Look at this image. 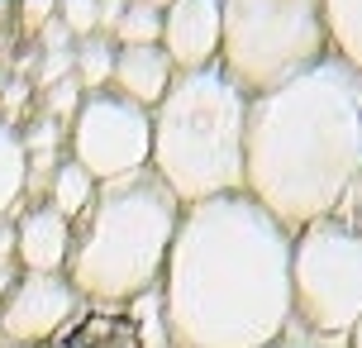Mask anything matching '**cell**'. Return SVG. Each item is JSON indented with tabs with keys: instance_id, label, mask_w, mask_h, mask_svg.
<instances>
[{
	"instance_id": "1",
	"label": "cell",
	"mask_w": 362,
	"mask_h": 348,
	"mask_svg": "<svg viewBox=\"0 0 362 348\" xmlns=\"http://www.w3.org/2000/svg\"><path fill=\"white\" fill-rule=\"evenodd\" d=\"M158 296L172 348L276 344L296 325L291 229L248 191L186 205Z\"/></svg>"
},
{
	"instance_id": "2",
	"label": "cell",
	"mask_w": 362,
	"mask_h": 348,
	"mask_svg": "<svg viewBox=\"0 0 362 348\" xmlns=\"http://www.w3.org/2000/svg\"><path fill=\"white\" fill-rule=\"evenodd\" d=\"M362 177V76L329 53L300 76L248 95L243 191L267 215L300 224L339 215Z\"/></svg>"
},
{
	"instance_id": "3",
	"label": "cell",
	"mask_w": 362,
	"mask_h": 348,
	"mask_svg": "<svg viewBox=\"0 0 362 348\" xmlns=\"http://www.w3.org/2000/svg\"><path fill=\"white\" fill-rule=\"evenodd\" d=\"M181 210L186 205L167 191L153 167L100 182L72 234L62 277L81 301H134L158 291Z\"/></svg>"
},
{
	"instance_id": "4",
	"label": "cell",
	"mask_w": 362,
	"mask_h": 348,
	"mask_svg": "<svg viewBox=\"0 0 362 348\" xmlns=\"http://www.w3.org/2000/svg\"><path fill=\"white\" fill-rule=\"evenodd\" d=\"M148 115H153L148 167L181 205L243 191L248 91H238L219 62L200 72H177L167 95Z\"/></svg>"
},
{
	"instance_id": "5",
	"label": "cell",
	"mask_w": 362,
	"mask_h": 348,
	"mask_svg": "<svg viewBox=\"0 0 362 348\" xmlns=\"http://www.w3.org/2000/svg\"><path fill=\"white\" fill-rule=\"evenodd\" d=\"M219 67L238 91L262 95L329 57L325 0H219Z\"/></svg>"
},
{
	"instance_id": "6",
	"label": "cell",
	"mask_w": 362,
	"mask_h": 348,
	"mask_svg": "<svg viewBox=\"0 0 362 348\" xmlns=\"http://www.w3.org/2000/svg\"><path fill=\"white\" fill-rule=\"evenodd\" d=\"M291 320L339 344L362 320V234L344 215L291 234Z\"/></svg>"
},
{
	"instance_id": "7",
	"label": "cell",
	"mask_w": 362,
	"mask_h": 348,
	"mask_svg": "<svg viewBox=\"0 0 362 348\" xmlns=\"http://www.w3.org/2000/svg\"><path fill=\"white\" fill-rule=\"evenodd\" d=\"M72 163H81L95 182H115L129 172H144L153 153V115L115 91L81 95V110L67 124Z\"/></svg>"
},
{
	"instance_id": "8",
	"label": "cell",
	"mask_w": 362,
	"mask_h": 348,
	"mask_svg": "<svg viewBox=\"0 0 362 348\" xmlns=\"http://www.w3.org/2000/svg\"><path fill=\"white\" fill-rule=\"evenodd\" d=\"M43 348H172L163 296L148 291L134 301H81Z\"/></svg>"
},
{
	"instance_id": "9",
	"label": "cell",
	"mask_w": 362,
	"mask_h": 348,
	"mask_svg": "<svg viewBox=\"0 0 362 348\" xmlns=\"http://www.w3.org/2000/svg\"><path fill=\"white\" fill-rule=\"evenodd\" d=\"M81 296L62 272H19L0 301V344L43 348L76 315Z\"/></svg>"
},
{
	"instance_id": "10",
	"label": "cell",
	"mask_w": 362,
	"mask_h": 348,
	"mask_svg": "<svg viewBox=\"0 0 362 348\" xmlns=\"http://www.w3.org/2000/svg\"><path fill=\"white\" fill-rule=\"evenodd\" d=\"M219 0H172L163 10V38L158 48L172 57L177 72H200L219 62Z\"/></svg>"
},
{
	"instance_id": "11",
	"label": "cell",
	"mask_w": 362,
	"mask_h": 348,
	"mask_svg": "<svg viewBox=\"0 0 362 348\" xmlns=\"http://www.w3.org/2000/svg\"><path fill=\"white\" fill-rule=\"evenodd\" d=\"M72 253V220H62L53 205L24 210L15 224V257L24 272H62Z\"/></svg>"
},
{
	"instance_id": "12",
	"label": "cell",
	"mask_w": 362,
	"mask_h": 348,
	"mask_svg": "<svg viewBox=\"0 0 362 348\" xmlns=\"http://www.w3.org/2000/svg\"><path fill=\"white\" fill-rule=\"evenodd\" d=\"M172 76H177V67H172V57H167L158 43H144V48H119V53H115L110 91L124 95V100H134V105H144V110H153V105L167 95Z\"/></svg>"
},
{
	"instance_id": "13",
	"label": "cell",
	"mask_w": 362,
	"mask_h": 348,
	"mask_svg": "<svg viewBox=\"0 0 362 348\" xmlns=\"http://www.w3.org/2000/svg\"><path fill=\"white\" fill-rule=\"evenodd\" d=\"M329 53L362 76V0H325Z\"/></svg>"
},
{
	"instance_id": "14",
	"label": "cell",
	"mask_w": 362,
	"mask_h": 348,
	"mask_svg": "<svg viewBox=\"0 0 362 348\" xmlns=\"http://www.w3.org/2000/svg\"><path fill=\"white\" fill-rule=\"evenodd\" d=\"M95 186H100V182H95L81 163L62 158V163L53 167V182H48V205H53L62 220H81L86 205L95 201Z\"/></svg>"
},
{
	"instance_id": "15",
	"label": "cell",
	"mask_w": 362,
	"mask_h": 348,
	"mask_svg": "<svg viewBox=\"0 0 362 348\" xmlns=\"http://www.w3.org/2000/svg\"><path fill=\"white\" fill-rule=\"evenodd\" d=\"M29 191V153L19 144V129L0 120V220H10V210Z\"/></svg>"
},
{
	"instance_id": "16",
	"label": "cell",
	"mask_w": 362,
	"mask_h": 348,
	"mask_svg": "<svg viewBox=\"0 0 362 348\" xmlns=\"http://www.w3.org/2000/svg\"><path fill=\"white\" fill-rule=\"evenodd\" d=\"M115 38L105 34H86L72 43V76L81 91H110V76H115Z\"/></svg>"
},
{
	"instance_id": "17",
	"label": "cell",
	"mask_w": 362,
	"mask_h": 348,
	"mask_svg": "<svg viewBox=\"0 0 362 348\" xmlns=\"http://www.w3.org/2000/svg\"><path fill=\"white\" fill-rule=\"evenodd\" d=\"M115 48H144V43H158L163 38V10H153L148 0H129L124 15L115 19Z\"/></svg>"
},
{
	"instance_id": "18",
	"label": "cell",
	"mask_w": 362,
	"mask_h": 348,
	"mask_svg": "<svg viewBox=\"0 0 362 348\" xmlns=\"http://www.w3.org/2000/svg\"><path fill=\"white\" fill-rule=\"evenodd\" d=\"M57 19L72 29V38L100 34V0H57Z\"/></svg>"
},
{
	"instance_id": "19",
	"label": "cell",
	"mask_w": 362,
	"mask_h": 348,
	"mask_svg": "<svg viewBox=\"0 0 362 348\" xmlns=\"http://www.w3.org/2000/svg\"><path fill=\"white\" fill-rule=\"evenodd\" d=\"M81 86H76V76H67V81H57V86H48L43 91V115H53L57 124H72V115L81 110Z\"/></svg>"
},
{
	"instance_id": "20",
	"label": "cell",
	"mask_w": 362,
	"mask_h": 348,
	"mask_svg": "<svg viewBox=\"0 0 362 348\" xmlns=\"http://www.w3.org/2000/svg\"><path fill=\"white\" fill-rule=\"evenodd\" d=\"M72 76V48H53V53H43L38 57V72L34 81L48 91V86H57V81H67Z\"/></svg>"
},
{
	"instance_id": "21",
	"label": "cell",
	"mask_w": 362,
	"mask_h": 348,
	"mask_svg": "<svg viewBox=\"0 0 362 348\" xmlns=\"http://www.w3.org/2000/svg\"><path fill=\"white\" fill-rule=\"evenodd\" d=\"M267 348H344L339 339H320V334H305L300 325H291L276 344H267Z\"/></svg>"
},
{
	"instance_id": "22",
	"label": "cell",
	"mask_w": 362,
	"mask_h": 348,
	"mask_svg": "<svg viewBox=\"0 0 362 348\" xmlns=\"http://www.w3.org/2000/svg\"><path fill=\"white\" fill-rule=\"evenodd\" d=\"M53 15H57V0H19V19H24V29H34V34Z\"/></svg>"
},
{
	"instance_id": "23",
	"label": "cell",
	"mask_w": 362,
	"mask_h": 348,
	"mask_svg": "<svg viewBox=\"0 0 362 348\" xmlns=\"http://www.w3.org/2000/svg\"><path fill=\"white\" fill-rule=\"evenodd\" d=\"M38 38H43V53H53V48H72L76 38H72V29H67V24H62V19H48V24H43V29H38Z\"/></svg>"
},
{
	"instance_id": "24",
	"label": "cell",
	"mask_w": 362,
	"mask_h": 348,
	"mask_svg": "<svg viewBox=\"0 0 362 348\" xmlns=\"http://www.w3.org/2000/svg\"><path fill=\"white\" fill-rule=\"evenodd\" d=\"M339 215H344V220L362 234V177L353 182V191H348V201H344V210H339Z\"/></svg>"
},
{
	"instance_id": "25",
	"label": "cell",
	"mask_w": 362,
	"mask_h": 348,
	"mask_svg": "<svg viewBox=\"0 0 362 348\" xmlns=\"http://www.w3.org/2000/svg\"><path fill=\"white\" fill-rule=\"evenodd\" d=\"M124 5L129 0H100V34L110 38V29H115V19L124 15Z\"/></svg>"
},
{
	"instance_id": "26",
	"label": "cell",
	"mask_w": 362,
	"mask_h": 348,
	"mask_svg": "<svg viewBox=\"0 0 362 348\" xmlns=\"http://www.w3.org/2000/svg\"><path fill=\"white\" fill-rule=\"evenodd\" d=\"M15 257V224L10 220H0V267Z\"/></svg>"
},
{
	"instance_id": "27",
	"label": "cell",
	"mask_w": 362,
	"mask_h": 348,
	"mask_svg": "<svg viewBox=\"0 0 362 348\" xmlns=\"http://www.w3.org/2000/svg\"><path fill=\"white\" fill-rule=\"evenodd\" d=\"M24 100H29V81H15V86L5 91V115H15Z\"/></svg>"
},
{
	"instance_id": "28",
	"label": "cell",
	"mask_w": 362,
	"mask_h": 348,
	"mask_svg": "<svg viewBox=\"0 0 362 348\" xmlns=\"http://www.w3.org/2000/svg\"><path fill=\"white\" fill-rule=\"evenodd\" d=\"M10 286H15V272H10V262H5V267H0V301L10 296Z\"/></svg>"
},
{
	"instance_id": "29",
	"label": "cell",
	"mask_w": 362,
	"mask_h": 348,
	"mask_svg": "<svg viewBox=\"0 0 362 348\" xmlns=\"http://www.w3.org/2000/svg\"><path fill=\"white\" fill-rule=\"evenodd\" d=\"M344 348H362V320H358V325H353V334H348V339H344Z\"/></svg>"
},
{
	"instance_id": "30",
	"label": "cell",
	"mask_w": 362,
	"mask_h": 348,
	"mask_svg": "<svg viewBox=\"0 0 362 348\" xmlns=\"http://www.w3.org/2000/svg\"><path fill=\"white\" fill-rule=\"evenodd\" d=\"M148 5H153V10H167V5H172V0H148Z\"/></svg>"
},
{
	"instance_id": "31",
	"label": "cell",
	"mask_w": 362,
	"mask_h": 348,
	"mask_svg": "<svg viewBox=\"0 0 362 348\" xmlns=\"http://www.w3.org/2000/svg\"><path fill=\"white\" fill-rule=\"evenodd\" d=\"M0 348H15V344H0Z\"/></svg>"
}]
</instances>
